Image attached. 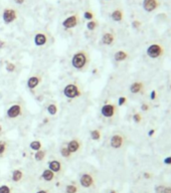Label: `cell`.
I'll list each match as a JSON object with an SVG mask.
<instances>
[{
  "mask_svg": "<svg viewBox=\"0 0 171 193\" xmlns=\"http://www.w3.org/2000/svg\"><path fill=\"white\" fill-rule=\"evenodd\" d=\"M91 63V56L88 50H79L75 51L71 58V66L78 71H86Z\"/></svg>",
  "mask_w": 171,
  "mask_h": 193,
  "instance_id": "6da1fadb",
  "label": "cell"
},
{
  "mask_svg": "<svg viewBox=\"0 0 171 193\" xmlns=\"http://www.w3.org/2000/svg\"><path fill=\"white\" fill-rule=\"evenodd\" d=\"M23 114H24V106L20 102L12 104L6 111V117L9 120H16L18 118H21Z\"/></svg>",
  "mask_w": 171,
  "mask_h": 193,
  "instance_id": "7a4b0ae2",
  "label": "cell"
},
{
  "mask_svg": "<svg viewBox=\"0 0 171 193\" xmlns=\"http://www.w3.org/2000/svg\"><path fill=\"white\" fill-rule=\"evenodd\" d=\"M63 94L67 99L74 100L79 98L83 94V90L81 89V86L78 85L77 82H71L67 84L63 89Z\"/></svg>",
  "mask_w": 171,
  "mask_h": 193,
  "instance_id": "3957f363",
  "label": "cell"
},
{
  "mask_svg": "<svg viewBox=\"0 0 171 193\" xmlns=\"http://www.w3.org/2000/svg\"><path fill=\"white\" fill-rule=\"evenodd\" d=\"M79 184H81L82 187L86 189L95 187L96 179H95L94 174L91 172H83L82 175L79 176Z\"/></svg>",
  "mask_w": 171,
  "mask_h": 193,
  "instance_id": "277c9868",
  "label": "cell"
},
{
  "mask_svg": "<svg viewBox=\"0 0 171 193\" xmlns=\"http://www.w3.org/2000/svg\"><path fill=\"white\" fill-rule=\"evenodd\" d=\"M47 166H48V169L51 170L56 176L62 175L64 171V166L59 159H51V160H49Z\"/></svg>",
  "mask_w": 171,
  "mask_h": 193,
  "instance_id": "5b68a950",
  "label": "cell"
},
{
  "mask_svg": "<svg viewBox=\"0 0 171 193\" xmlns=\"http://www.w3.org/2000/svg\"><path fill=\"white\" fill-rule=\"evenodd\" d=\"M18 13L14 8H5L2 12V19L5 24H10L17 19Z\"/></svg>",
  "mask_w": 171,
  "mask_h": 193,
  "instance_id": "8992f818",
  "label": "cell"
},
{
  "mask_svg": "<svg viewBox=\"0 0 171 193\" xmlns=\"http://www.w3.org/2000/svg\"><path fill=\"white\" fill-rule=\"evenodd\" d=\"M43 74H34L27 78V82H26V86L29 90H35L36 88H39V86L43 82Z\"/></svg>",
  "mask_w": 171,
  "mask_h": 193,
  "instance_id": "52a82bcc",
  "label": "cell"
},
{
  "mask_svg": "<svg viewBox=\"0 0 171 193\" xmlns=\"http://www.w3.org/2000/svg\"><path fill=\"white\" fill-rule=\"evenodd\" d=\"M147 55L149 56L151 58H158L159 56H161L162 54H163V48L160 44H157V43H154V44H151L148 46L147 48Z\"/></svg>",
  "mask_w": 171,
  "mask_h": 193,
  "instance_id": "ba28073f",
  "label": "cell"
},
{
  "mask_svg": "<svg viewBox=\"0 0 171 193\" xmlns=\"http://www.w3.org/2000/svg\"><path fill=\"white\" fill-rule=\"evenodd\" d=\"M66 146H67V150L74 155V154L78 153V152H79V151L82 150L83 143H82V141L79 138H74V139L70 140V141L67 143Z\"/></svg>",
  "mask_w": 171,
  "mask_h": 193,
  "instance_id": "9c48e42d",
  "label": "cell"
},
{
  "mask_svg": "<svg viewBox=\"0 0 171 193\" xmlns=\"http://www.w3.org/2000/svg\"><path fill=\"white\" fill-rule=\"evenodd\" d=\"M117 112V108L114 104L107 103L105 104L101 109V114L105 118H113Z\"/></svg>",
  "mask_w": 171,
  "mask_h": 193,
  "instance_id": "30bf717a",
  "label": "cell"
},
{
  "mask_svg": "<svg viewBox=\"0 0 171 193\" xmlns=\"http://www.w3.org/2000/svg\"><path fill=\"white\" fill-rule=\"evenodd\" d=\"M79 22V18L78 14H73L71 16L67 17L66 19L63 21V26L64 29H71L78 26Z\"/></svg>",
  "mask_w": 171,
  "mask_h": 193,
  "instance_id": "8fae6325",
  "label": "cell"
},
{
  "mask_svg": "<svg viewBox=\"0 0 171 193\" xmlns=\"http://www.w3.org/2000/svg\"><path fill=\"white\" fill-rule=\"evenodd\" d=\"M124 142H125V139H124V136L122 134H114L112 137H111V140H110V145L113 149H120L122 148L123 145H124Z\"/></svg>",
  "mask_w": 171,
  "mask_h": 193,
  "instance_id": "7c38bea8",
  "label": "cell"
},
{
  "mask_svg": "<svg viewBox=\"0 0 171 193\" xmlns=\"http://www.w3.org/2000/svg\"><path fill=\"white\" fill-rule=\"evenodd\" d=\"M34 44L39 47H43L44 45H47L48 42V36L47 33L44 32H37L33 37Z\"/></svg>",
  "mask_w": 171,
  "mask_h": 193,
  "instance_id": "4fadbf2b",
  "label": "cell"
},
{
  "mask_svg": "<svg viewBox=\"0 0 171 193\" xmlns=\"http://www.w3.org/2000/svg\"><path fill=\"white\" fill-rule=\"evenodd\" d=\"M159 3L157 0H143V8L147 12H152L157 8Z\"/></svg>",
  "mask_w": 171,
  "mask_h": 193,
  "instance_id": "5bb4252c",
  "label": "cell"
},
{
  "mask_svg": "<svg viewBox=\"0 0 171 193\" xmlns=\"http://www.w3.org/2000/svg\"><path fill=\"white\" fill-rule=\"evenodd\" d=\"M24 179V172L21 169H14L11 173V181L14 183H19Z\"/></svg>",
  "mask_w": 171,
  "mask_h": 193,
  "instance_id": "9a60e30c",
  "label": "cell"
},
{
  "mask_svg": "<svg viewBox=\"0 0 171 193\" xmlns=\"http://www.w3.org/2000/svg\"><path fill=\"white\" fill-rule=\"evenodd\" d=\"M115 40H116V37L113 32H105L102 36V43L105 45H108V46L112 45L115 42Z\"/></svg>",
  "mask_w": 171,
  "mask_h": 193,
  "instance_id": "2e32d148",
  "label": "cell"
},
{
  "mask_svg": "<svg viewBox=\"0 0 171 193\" xmlns=\"http://www.w3.org/2000/svg\"><path fill=\"white\" fill-rule=\"evenodd\" d=\"M41 179L45 182H52L55 178H56V175L51 171V170H49L48 168L47 169H44L43 173H41Z\"/></svg>",
  "mask_w": 171,
  "mask_h": 193,
  "instance_id": "e0dca14e",
  "label": "cell"
},
{
  "mask_svg": "<svg viewBox=\"0 0 171 193\" xmlns=\"http://www.w3.org/2000/svg\"><path fill=\"white\" fill-rule=\"evenodd\" d=\"M9 150V143L5 139H0V159L4 158Z\"/></svg>",
  "mask_w": 171,
  "mask_h": 193,
  "instance_id": "ac0fdd59",
  "label": "cell"
},
{
  "mask_svg": "<svg viewBox=\"0 0 171 193\" xmlns=\"http://www.w3.org/2000/svg\"><path fill=\"white\" fill-rule=\"evenodd\" d=\"M144 85L141 82H135L130 86V92L132 94H139L142 92Z\"/></svg>",
  "mask_w": 171,
  "mask_h": 193,
  "instance_id": "d6986e66",
  "label": "cell"
},
{
  "mask_svg": "<svg viewBox=\"0 0 171 193\" xmlns=\"http://www.w3.org/2000/svg\"><path fill=\"white\" fill-rule=\"evenodd\" d=\"M127 58H128V52H126L125 50H119L115 52V54H114V59L118 62H124V60H126Z\"/></svg>",
  "mask_w": 171,
  "mask_h": 193,
  "instance_id": "ffe728a7",
  "label": "cell"
},
{
  "mask_svg": "<svg viewBox=\"0 0 171 193\" xmlns=\"http://www.w3.org/2000/svg\"><path fill=\"white\" fill-rule=\"evenodd\" d=\"M47 151L45 149H40L39 151H35V153H34V160L37 162L43 161L45 159V157H47Z\"/></svg>",
  "mask_w": 171,
  "mask_h": 193,
  "instance_id": "44dd1931",
  "label": "cell"
},
{
  "mask_svg": "<svg viewBox=\"0 0 171 193\" xmlns=\"http://www.w3.org/2000/svg\"><path fill=\"white\" fill-rule=\"evenodd\" d=\"M111 17H112V19L114 21H116V22H120V21H122L123 20V17H124V14H123V11L121 10V9H116V10H114L112 14H111Z\"/></svg>",
  "mask_w": 171,
  "mask_h": 193,
  "instance_id": "7402d4cb",
  "label": "cell"
},
{
  "mask_svg": "<svg viewBox=\"0 0 171 193\" xmlns=\"http://www.w3.org/2000/svg\"><path fill=\"white\" fill-rule=\"evenodd\" d=\"M79 188L75 182H71L70 184H67L66 188H64V192L66 193H79Z\"/></svg>",
  "mask_w": 171,
  "mask_h": 193,
  "instance_id": "603a6c76",
  "label": "cell"
},
{
  "mask_svg": "<svg viewBox=\"0 0 171 193\" xmlns=\"http://www.w3.org/2000/svg\"><path fill=\"white\" fill-rule=\"evenodd\" d=\"M90 136L93 141H100L102 139V132L101 130H99V129H93V130L90 132Z\"/></svg>",
  "mask_w": 171,
  "mask_h": 193,
  "instance_id": "cb8c5ba5",
  "label": "cell"
},
{
  "mask_svg": "<svg viewBox=\"0 0 171 193\" xmlns=\"http://www.w3.org/2000/svg\"><path fill=\"white\" fill-rule=\"evenodd\" d=\"M59 153H60V156L63 158L67 159V160H70V159L73 157V154H71L70 151L67 150V146H62L59 149Z\"/></svg>",
  "mask_w": 171,
  "mask_h": 193,
  "instance_id": "d4e9b609",
  "label": "cell"
},
{
  "mask_svg": "<svg viewBox=\"0 0 171 193\" xmlns=\"http://www.w3.org/2000/svg\"><path fill=\"white\" fill-rule=\"evenodd\" d=\"M47 113L51 116H55L59 112V107L55 103H51L47 106Z\"/></svg>",
  "mask_w": 171,
  "mask_h": 193,
  "instance_id": "484cf974",
  "label": "cell"
},
{
  "mask_svg": "<svg viewBox=\"0 0 171 193\" xmlns=\"http://www.w3.org/2000/svg\"><path fill=\"white\" fill-rule=\"evenodd\" d=\"M29 147L33 151H39L40 149H43V142L39 141V140H34V141H32L29 144Z\"/></svg>",
  "mask_w": 171,
  "mask_h": 193,
  "instance_id": "4316f807",
  "label": "cell"
},
{
  "mask_svg": "<svg viewBox=\"0 0 171 193\" xmlns=\"http://www.w3.org/2000/svg\"><path fill=\"white\" fill-rule=\"evenodd\" d=\"M0 193H13V188L10 185L2 184L0 185Z\"/></svg>",
  "mask_w": 171,
  "mask_h": 193,
  "instance_id": "83f0119b",
  "label": "cell"
},
{
  "mask_svg": "<svg viewBox=\"0 0 171 193\" xmlns=\"http://www.w3.org/2000/svg\"><path fill=\"white\" fill-rule=\"evenodd\" d=\"M5 69H6L7 71H9V73H13V71L16 70V64H15L14 62H7L6 66H5Z\"/></svg>",
  "mask_w": 171,
  "mask_h": 193,
  "instance_id": "f1b7e54d",
  "label": "cell"
},
{
  "mask_svg": "<svg viewBox=\"0 0 171 193\" xmlns=\"http://www.w3.org/2000/svg\"><path fill=\"white\" fill-rule=\"evenodd\" d=\"M97 27H98V21L96 20H90L88 23H87V28L91 30V31H94Z\"/></svg>",
  "mask_w": 171,
  "mask_h": 193,
  "instance_id": "f546056e",
  "label": "cell"
},
{
  "mask_svg": "<svg viewBox=\"0 0 171 193\" xmlns=\"http://www.w3.org/2000/svg\"><path fill=\"white\" fill-rule=\"evenodd\" d=\"M83 17L86 18L87 20H93V18H94V13L92 12V11H89V10H87L85 11V13H83Z\"/></svg>",
  "mask_w": 171,
  "mask_h": 193,
  "instance_id": "4dcf8cb0",
  "label": "cell"
},
{
  "mask_svg": "<svg viewBox=\"0 0 171 193\" xmlns=\"http://www.w3.org/2000/svg\"><path fill=\"white\" fill-rule=\"evenodd\" d=\"M133 121H134L135 123H140L142 121L141 115H140L139 113H135V114L133 115Z\"/></svg>",
  "mask_w": 171,
  "mask_h": 193,
  "instance_id": "1f68e13d",
  "label": "cell"
},
{
  "mask_svg": "<svg viewBox=\"0 0 171 193\" xmlns=\"http://www.w3.org/2000/svg\"><path fill=\"white\" fill-rule=\"evenodd\" d=\"M165 186H163V185H159V186H156V188H155V192L156 193H162L163 190H164Z\"/></svg>",
  "mask_w": 171,
  "mask_h": 193,
  "instance_id": "d6a6232c",
  "label": "cell"
},
{
  "mask_svg": "<svg viewBox=\"0 0 171 193\" xmlns=\"http://www.w3.org/2000/svg\"><path fill=\"white\" fill-rule=\"evenodd\" d=\"M140 25H141V22L138 21V20H134V21L132 22V26L134 28H139Z\"/></svg>",
  "mask_w": 171,
  "mask_h": 193,
  "instance_id": "836d02e7",
  "label": "cell"
},
{
  "mask_svg": "<svg viewBox=\"0 0 171 193\" xmlns=\"http://www.w3.org/2000/svg\"><path fill=\"white\" fill-rule=\"evenodd\" d=\"M127 102V99L125 97H121L119 98V106H123L125 103Z\"/></svg>",
  "mask_w": 171,
  "mask_h": 193,
  "instance_id": "e575fe53",
  "label": "cell"
},
{
  "mask_svg": "<svg viewBox=\"0 0 171 193\" xmlns=\"http://www.w3.org/2000/svg\"><path fill=\"white\" fill-rule=\"evenodd\" d=\"M150 99L152 100V101H153V100H155V99H156V90H152V92H151V94H150Z\"/></svg>",
  "mask_w": 171,
  "mask_h": 193,
  "instance_id": "d590c367",
  "label": "cell"
},
{
  "mask_svg": "<svg viewBox=\"0 0 171 193\" xmlns=\"http://www.w3.org/2000/svg\"><path fill=\"white\" fill-rule=\"evenodd\" d=\"M35 193H51L49 189H39V190H37Z\"/></svg>",
  "mask_w": 171,
  "mask_h": 193,
  "instance_id": "8d00e7d4",
  "label": "cell"
},
{
  "mask_svg": "<svg viewBox=\"0 0 171 193\" xmlns=\"http://www.w3.org/2000/svg\"><path fill=\"white\" fill-rule=\"evenodd\" d=\"M141 110H142V111H144V112H147L148 110H149V106H148L147 104H143L141 106Z\"/></svg>",
  "mask_w": 171,
  "mask_h": 193,
  "instance_id": "74e56055",
  "label": "cell"
},
{
  "mask_svg": "<svg viewBox=\"0 0 171 193\" xmlns=\"http://www.w3.org/2000/svg\"><path fill=\"white\" fill-rule=\"evenodd\" d=\"M164 163L167 164V165H171V156L166 157V158L164 159Z\"/></svg>",
  "mask_w": 171,
  "mask_h": 193,
  "instance_id": "f35d334b",
  "label": "cell"
},
{
  "mask_svg": "<svg viewBox=\"0 0 171 193\" xmlns=\"http://www.w3.org/2000/svg\"><path fill=\"white\" fill-rule=\"evenodd\" d=\"M13 1L16 3V4L21 5V4H23V3L25 2V0H13Z\"/></svg>",
  "mask_w": 171,
  "mask_h": 193,
  "instance_id": "ab89813d",
  "label": "cell"
},
{
  "mask_svg": "<svg viewBox=\"0 0 171 193\" xmlns=\"http://www.w3.org/2000/svg\"><path fill=\"white\" fill-rule=\"evenodd\" d=\"M162 193H171V187H166L164 188V190H163Z\"/></svg>",
  "mask_w": 171,
  "mask_h": 193,
  "instance_id": "60d3db41",
  "label": "cell"
},
{
  "mask_svg": "<svg viewBox=\"0 0 171 193\" xmlns=\"http://www.w3.org/2000/svg\"><path fill=\"white\" fill-rule=\"evenodd\" d=\"M143 177H144V178H146V179H149V178H151V174L145 172V173L143 174Z\"/></svg>",
  "mask_w": 171,
  "mask_h": 193,
  "instance_id": "b9f144b4",
  "label": "cell"
},
{
  "mask_svg": "<svg viewBox=\"0 0 171 193\" xmlns=\"http://www.w3.org/2000/svg\"><path fill=\"white\" fill-rule=\"evenodd\" d=\"M154 133H155V130H153V129H152V130H150L149 132H148V136H149V137H151V136H153Z\"/></svg>",
  "mask_w": 171,
  "mask_h": 193,
  "instance_id": "7bdbcfd3",
  "label": "cell"
},
{
  "mask_svg": "<svg viewBox=\"0 0 171 193\" xmlns=\"http://www.w3.org/2000/svg\"><path fill=\"white\" fill-rule=\"evenodd\" d=\"M3 45H4V42H3V41H1V40H0V48H1V47H3Z\"/></svg>",
  "mask_w": 171,
  "mask_h": 193,
  "instance_id": "ee69618b",
  "label": "cell"
},
{
  "mask_svg": "<svg viewBox=\"0 0 171 193\" xmlns=\"http://www.w3.org/2000/svg\"><path fill=\"white\" fill-rule=\"evenodd\" d=\"M2 132H3V128H2V126H1V125H0V135L2 134Z\"/></svg>",
  "mask_w": 171,
  "mask_h": 193,
  "instance_id": "f6af8a7d",
  "label": "cell"
},
{
  "mask_svg": "<svg viewBox=\"0 0 171 193\" xmlns=\"http://www.w3.org/2000/svg\"><path fill=\"white\" fill-rule=\"evenodd\" d=\"M110 193H117V191L116 190H111V191H110Z\"/></svg>",
  "mask_w": 171,
  "mask_h": 193,
  "instance_id": "bcb514c9",
  "label": "cell"
}]
</instances>
